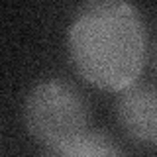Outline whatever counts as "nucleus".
<instances>
[{"instance_id":"nucleus-1","label":"nucleus","mask_w":157,"mask_h":157,"mask_svg":"<svg viewBox=\"0 0 157 157\" xmlns=\"http://www.w3.org/2000/svg\"><path fill=\"white\" fill-rule=\"evenodd\" d=\"M69 53L85 81L104 90L137 82L147 59V32L128 2H88L69 28Z\"/></svg>"},{"instance_id":"nucleus-2","label":"nucleus","mask_w":157,"mask_h":157,"mask_svg":"<svg viewBox=\"0 0 157 157\" xmlns=\"http://www.w3.org/2000/svg\"><path fill=\"white\" fill-rule=\"evenodd\" d=\"M24 120L37 141L57 149L88 132V104L71 82L47 78L37 82L26 96Z\"/></svg>"},{"instance_id":"nucleus-3","label":"nucleus","mask_w":157,"mask_h":157,"mask_svg":"<svg viewBox=\"0 0 157 157\" xmlns=\"http://www.w3.org/2000/svg\"><path fill=\"white\" fill-rule=\"evenodd\" d=\"M116 118L124 134L144 147H157V88L134 82L116 98Z\"/></svg>"},{"instance_id":"nucleus-4","label":"nucleus","mask_w":157,"mask_h":157,"mask_svg":"<svg viewBox=\"0 0 157 157\" xmlns=\"http://www.w3.org/2000/svg\"><path fill=\"white\" fill-rule=\"evenodd\" d=\"M47 157H126V153L108 134L88 130L78 140L51 149Z\"/></svg>"}]
</instances>
